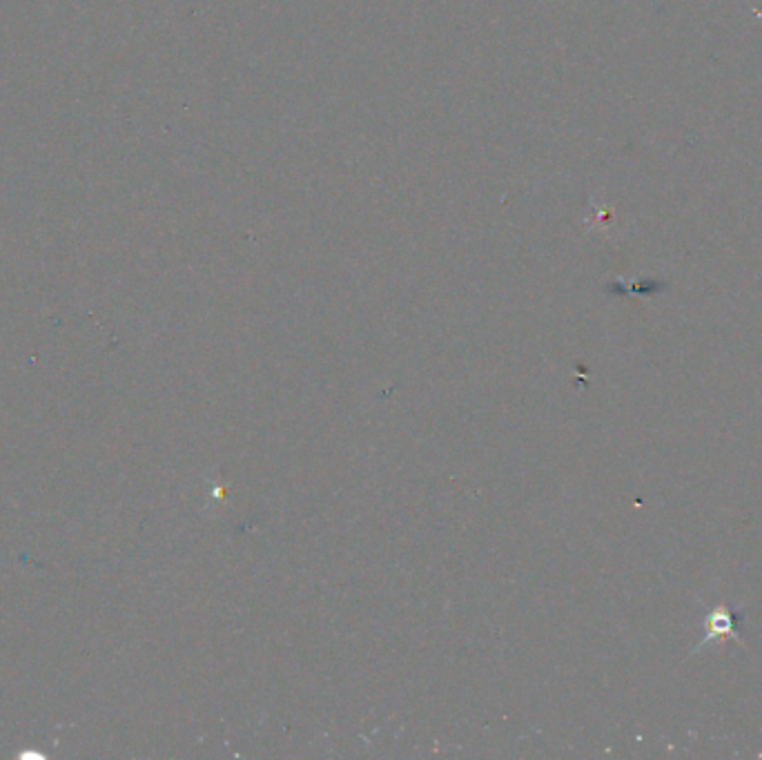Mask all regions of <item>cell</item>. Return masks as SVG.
<instances>
[{"label":"cell","instance_id":"6da1fadb","mask_svg":"<svg viewBox=\"0 0 762 760\" xmlns=\"http://www.w3.org/2000/svg\"><path fill=\"white\" fill-rule=\"evenodd\" d=\"M740 616H742V609H731L729 604H720V607L709 609L707 620H705V640L700 642L696 651L705 645H709V642H713V640H720V638L742 640L738 636V629H736Z\"/></svg>","mask_w":762,"mask_h":760}]
</instances>
